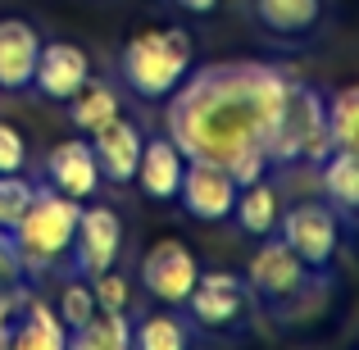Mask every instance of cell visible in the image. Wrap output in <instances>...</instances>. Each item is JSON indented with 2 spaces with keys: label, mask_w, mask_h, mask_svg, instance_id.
I'll return each mask as SVG.
<instances>
[{
  "label": "cell",
  "mask_w": 359,
  "mask_h": 350,
  "mask_svg": "<svg viewBox=\"0 0 359 350\" xmlns=\"http://www.w3.org/2000/svg\"><path fill=\"white\" fill-rule=\"evenodd\" d=\"M41 60V32L27 18H0V91L32 87Z\"/></svg>",
  "instance_id": "obj_14"
},
{
  "label": "cell",
  "mask_w": 359,
  "mask_h": 350,
  "mask_svg": "<svg viewBox=\"0 0 359 350\" xmlns=\"http://www.w3.org/2000/svg\"><path fill=\"white\" fill-rule=\"evenodd\" d=\"M82 219V201L55 191L50 182H41L32 191V205L23 210V219L14 223V241L18 255H23V273H46L60 255L73 250V232H78Z\"/></svg>",
  "instance_id": "obj_4"
},
{
  "label": "cell",
  "mask_w": 359,
  "mask_h": 350,
  "mask_svg": "<svg viewBox=\"0 0 359 350\" xmlns=\"http://www.w3.org/2000/svg\"><path fill=\"white\" fill-rule=\"evenodd\" d=\"M27 273H23V255H18V241L9 228H0V287H18Z\"/></svg>",
  "instance_id": "obj_28"
},
{
  "label": "cell",
  "mask_w": 359,
  "mask_h": 350,
  "mask_svg": "<svg viewBox=\"0 0 359 350\" xmlns=\"http://www.w3.org/2000/svg\"><path fill=\"white\" fill-rule=\"evenodd\" d=\"M41 168H46V182H50L55 191L73 196V201H91V196H96V187H100L96 150H91V141H82V137L55 141Z\"/></svg>",
  "instance_id": "obj_12"
},
{
  "label": "cell",
  "mask_w": 359,
  "mask_h": 350,
  "mask_svg": "<svg viewBox=\"0 0 359 350\" xmlns=\"http://www.w3.org/2000/svg\"><path fill=\"white\" fill-rule=\"evenodd\" d=\"M132 346V318L123 309H96L82 328L69 332V350H128Z\"/></svg>",
  "instance_id": "obj_20"
},
{
  "label": "cell",
  "mask_w": 359,
  "mask_h": 350,
  "mask_svg": "<svg viewBox=\"0 0 359 350\" xmlns=\"http://www.w3.org/2000/svg\"><path fill=\"white\" fill-rule=\"evenodd\" d=\"M123 255V219L109 205H82L78 232H73V273L96 278L114 269Z\"/></svg>",
  "instance_id": "obj_9"
},
{
  "label": "cell",
  "mask_w": 359,
  "mask_h": 350,
  "mask_svg": "<svg viewBox=\"0 0 359 350\" xmlns=\"http://www.w3.org/2000/svg\"><path fill=\"white\" fill-rule=\"evenodd\" d=\"M282 241H287L314 273H323L327 264L337 260V245H341V219H337L332 205L305 201V205H296V210H287V219H282Z\"/></svg>",
  "instance_id": "obj_7"
},
{
  "label": "cell",
  "mask_w": 359,
  "mask_h": 350,
  "mask_svg": "<svg viewBox=\"0 0 359 350\" xmlns=\"http://www.w3.org/2000/svg\"><path fill=\"white\" fill-rule=\"evenodd\" d=\"M96 291H91V282H64V291H60V318H64V328H82L91 314H96Z\"/></svg>",
  "instance_id": "obj_25"
},
{
  "label": "cell",
  "mask_w": 359,
  "mask_h": 350,
  "mask_svg": "<svg viewBox=\"0 0 359 350\" xmlns=\"http://www.w3.org/2000/svg\"><path fill=\"white\" fill-rule=\"evenodd\" d=\"M327 132H332V146L359 155V82L327 100Z\"/></svg>",
  "instance_id": "obj_23"
},
{
  "label": "cell",
  "mask_w": 359,
  "mask_h": 350,
  "mask_svg": "<svg viewBox=\"0 0 359 350\" xmlns=\"http://www.w3.org/2000/svg\"><path fill=\"white\" fill-rule=\"evenodd\" d=\"M245 300H250V291H245V278L241 273H201L191 287V296H187V309H191V318L201 328H210V332H223V328H237L241 314H245Z\"/></svg>",
  "instance_id": "obj_10"
},
{
  "label": "cell",
  "mask_w": 359,
  "mask_h": 350,
  "mask_svg": "<svg viewBox=\"0 0 359 350\" xmlns=\"http://www.w3.org/2000/svg\"><path fill=\"white\" fill-rule=\"evenodd\" d=\"M318 182H323V196L332 201V210L359 214V155L355 150L337 146L332 155L318 164Z\"/></svg>",
  "instance_id": "obj_19"
},
{
  "label": "cell",
  "mask_w": 359,
  "mask_h": 350,
  "mask_svg": "<svg viewBox=\"0 0 359 350\" xmlns=\"http://www.w3.org/2000/svg\"><path fill=\"white\" fill-rule=\"evenodd\" d=\"M27 164V141L18 137V128L0 123V173H23Z\"/></svg>",
  "instance_id": "obj_27"
},
{
  "label": "cell",
  "mask_w": 359,
  "mask_h": 350,
  "mask_svg": "<svg viewBox=\"0 0 359 350\" xmlns=\"http://www.w3.org/2000/svg\"><path fill=\"white\" fill-rule=\"evenodd\" d=\"M32 191L36 187L27 182L23 173H0V228L14 232V223L23 219V210L32 205Z\"/></svg>",
  "instance_id": "obj_24"
},
{
  "label": "cell",
  "mask_w": 359,
  "mask_h": 350,
  "mask_svg": "<svg viewBox=\"0 0 359 350\" xmlns=\"http://www.w3.org/2000/svg\"><path fill=\"white\" fill-rule=\"evenodd\" d=\"M91 78V55L82 51L78 41H41V60H36L32 87L41 91L46 100H60L69 105Z\"/></svg>",
  "instance_id": "obj_11"
},
{
  "label": "cell",
  "mask_w": 359,
  "mask_h": 350,
  "mask_svg": "<svg viewBox=\"0 0 359 350\" xmlns=\"http://www.w3.org/2000/svg\"><path fill=\"white\" fill-rule=\"evenodd\" d=\"M196 278H201L196 255L187 250L182 241H173V236L155 241L146 255H141V287H146L155 300H164V305H187Z\"/></svg>",
  "instance_id": "obj_8"
},
{
  "label": "cell",
  "mask_w": 359,
  "mask_h": 350,
  "mask_svg": "<svg viewBox=\"0 0 359 350\" xmlns=\"http://www.w3.org/2000/svg\"><path fill=\"white\" fill-rule=\"evenodd\" d=\"M255 18L269 27L273 36H309L323 18V0H255Z\"/></svg>",
  "instance_id": "obj_17"
},
{
  "label": "cell",
  "mask_w": 359,
  "mask_h": 350,
  "mask_svg": "<svg viewBox=\"0 0 359 350\" xmlns=\"http://www.w3.org/2000/svg\"><path fill=\"white\" fill-rule=\"evenodd\" d=\"M14 350H69V328L60 309H50L41 296H27V305L14 314Z\"/></svg>",
  "instance_id": "obj_16"
},
{
  "label": "cell",
  "mask_w": 359,
  "mask_h": 350,
  "mask_svg": "<svg viewBox=\"0 0 359 350\" xmlns=\"http://www.w3.org/2000/svg\"><path fill=\"white\" fill-rule=\"evenodd\" d=\"M91 291H96V305L100 309H128V300H132L128 278H118L114 269L96 273V278H91Z\"/></svg>",
  "instance_id": "obj_26"
},
{
  "label": "cell",
  "mask_w": 359,
  "mask_h": 350,
  "mask_svg": "<svg viewBox=\"0 0 359 350\" xmlns=\"http://www.w3.org/2000/svg\"><path fill=\"white\" fill-rule=\"evenodd\" d=\"M118 114L123 109H118L114 87H109V82H96V78H87V87L69 100V119H73L78 132H96V128H105V123L118 119Z\"/></svg>",
  "instance_id": "obj_21"
},
{
  "label": "cell",
  "mask_w": 359,
  "mask_h": 350,
  "mask_svg": "<svg viewBox=\"0 0 359 350\" xmlns=\"http://www.w3.org/2000/svg\"><path fill=\"white\" fill-rule=\"evenodd\" d=\"M177 5H182L187 14H210V9L219 5V0H177Z\"/></svg>",
  "instance_id": "obj_30"
},
{
  "label": "cell",
  "mask_w": 359,
  "mask_h": 350,
  "mask_svg": "<svg viewBox=\"0 0 359 350\" xmlns=\"http://www.w3.org/2000/svg\"><path fill=\"white\" fill-rule=\"evenodd\" d=\"M182 168L187 155L177 150L173 137H150L141 146V164H137V182L150 201H177V187H182Z\"/></svg>",
  "instance_id": "obj_15"
},
{
  "label": "cell",
  "mask_w": 359,
  "mask_h": 350,
  "mask_svg": "<svg viewBox=\"0 0 359 350\" xmlns=\"http://www.w3.org/2000/svg\"><path fill=\"white\" fill-rule=\"evenodd\" d=\"M291 73L255 60L196 69L168 91L164 128L187 159L232 168L237 187L269 173V137Z\"/></svg>",
  "instance_id": "obj_1"
},
{
  "label": "cell",
  "mask_w": 359,
  "mask_h": 350,
  "mask_svg": "<svg viewBox=\"0 0 359 350\" xmlns=\"http://www.w3.org/2000/svg\"><path fill=\"white\" fill-rule=\"evenodd\" d=\"M232 219H237V228L245 236H269L273 228H278V187H273L269 177L245 182L237 191V210H232Z\"/></svg>",
  "instance_id": "obj_18"
},
{
  "label": "cell",
  "mask_w": 359,
  "mask_h": 350,
  "mask_svg": "<svg viewBox=\"0 0 359 350\" xmlns=\"http://www.w3.org/2000/svg\"><path fill=\"white\" fill-rule=\"evenodd\" d=\"M237 191L241 187H237V177H232V168L210 164V159H187L177 201L201 223H228L232 210H237Z\"/></svg>",
  "instance_id": "obj_6"
},
{
  "label": "cell",
  "mask_w": 359,
  "mask_h": 350,
  "mask_svg": "<svg viewBox=\"0 0 359 350\" xmlns=\"http://www.w3.org/2000/svg\"><path fill=\"white\" fill-rule=\"evenodd\" d=\"M141 128L132 119H109L105 128L91 132V150H96V164H100V177L114 187H128L137 182V164H141Z\"/></svg>",
  "instance_id": "obj_13"
},
{
  "label": "cell",
  "mask_w": 359,
  "mask_h": 350,
  "mask_svg": "<svg viewBox=\"0 0 359 350\" xmlns=\"http://www.w3.org/2000/svg\"><path fill=\"white\" fill-rule=\"evenodd\" d=\"M309 264L291 250L282 236L269 232V241H259V250L250 255V291H259L269 305H291L309 291Z\"/></svg>",
  "instance_id": "obj_5"
},
{
  "label": "cell",
  "mask_w": 359,
  "mask_h": 350,
  "mask_svg": "<svg viewBox=\"0 0 359 350\" xmlns=\"http://www.w3.org/2000/svg\"><path fill=\"white\" fill-rule=\"evenodd\" d=\"M27 296L32 291L18 282V287H0V346H9V337H14V314L27 305Z\"/></svg>",
  "instance_id": "obj_29"
},
{
  "label": "cell",
  "mask_w": 359,
  "mask_h": 350,
  "mask_svg": "<svg viewBox=\"0 0 359 350\" xmlns=\"http://www.w3.org/2000/svg\"><path fill=\"white\" fill-rule=\"evenodd\" d=\"M332 150L337 146L327 132V100L314 87L291 78L269 137V164H323Z\"/></svg>",
  "instance_id": "obj_2"
},
{
  "label": "cell",
  "mask_w": 359,
  "mask_h": 350,
  "mask_svg": "<svg viewBox=\"0 0 359 350\" xmlns=\"http://www.w3.org/2000/svg\"><path fill=\"white\" fill-rule=\"evenodd\" d=\"M118 73L141 100H164L191 73V36L187 27H155L128 36L118 51Z\"/></svg>",
  "instance_id": "obj_3"
},
{
  "label": "cell",
  "mask_w": 359,
  "mask_h": 350,
  "mask_svg": "<svg viewBox=\"0 0 359 350\" xmlns=\"http://www.w3.org/2000/svg\"><path fill=\"white\" fill-rule=\"evenodd\" d=\"M187 342H191V323L177 314H150L132 323V346L141 350H187Z\"/></svg>",
  "instance_id": "obj_22"
}]
</instances>
